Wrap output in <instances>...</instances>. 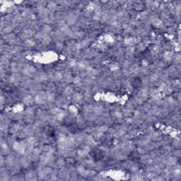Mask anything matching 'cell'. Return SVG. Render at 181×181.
<instances>
[{
    "instance_id": "cell-3",
    "label": "cell",
    "mask_w": 181,
    "mask_h": 181,
    "mask_svg": "<svg viewBox=\"0 0 181 181\" xmlns=\"http://www.w3.org/2000/svg\"><path fill=\"white\" fill-rule=\"evenodd\" d=\"M22 102L25 106L31 107L35 103L34 97H33L32 95H26L22 98Z\"/></svg>"
},
{
    "instance_id": "cell-1",
    "label": "cell",
    "mask_w": 181,
    "mask_h": 181,
    "mask_svg": "<svg viewBox=\"0 0 181 181\" xmlns=\"http://www.w3.org/2000/svg\"><path fill=\"white\" fill-rule=\"evenodd\" d=\"M71 100L76 104H81L84 102V96L81 93H74L71 96Z\"/></svg>"
},
{
    "instance_id": "cell-2",
    "label": "cell",
    "mask_w": 181,
    "mask_h": 181,
    "mask_svg": "<svg viewBox=\"0 0 181 181\" xmlns=\"http://www.w3.org/2000/svg\"><path fill=\"white\" fill-rule=\"evenodd\" d=\"M74 93V87L72 86H70V85H67L62 90V95L64 97L68 98L69 96H71Z\"/></svg>"
}]
</instances>
